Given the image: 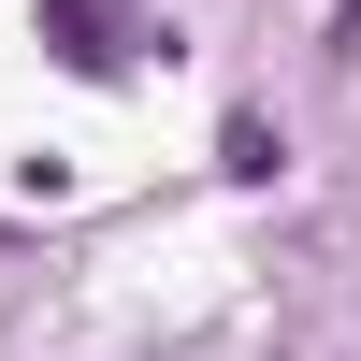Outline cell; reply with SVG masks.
I'll return each mask as SVG.
<instances>
[{
	"label": "cell",
	"mask_w": 361,
	"mask_h": 361,
	"mask_svg": "<svg viewBox=\"0 0 361 361\" xmlns=\"http://www.w3.org/2000/svg\"><path fill=\"white\" fill-rule=\"evenodd\" d=\"M44 44H58V73H87V87L130 73V29H116L102 0H44Z\"/></svg>",
	"instance_id": "6da1fadb"
},
{
	"label": "cell",
	"mask_w": 361,
	"mask_h": 361,
	"mask_svg": "<svg viewBox=\"0 0 361 361\" xmlns=\"http://www.w3.org/2000/svg\"><path fill=\"white\" fill-rule=\"evenodd\" d=\"M275 159H289V145H275V116H231V130H217V173H246V188H260Z\"/></svg>",
	"instance_id": "7a4b0ae2"
},
{
	"label": "cell",
	"mask_w": 361,
	"mask_h": 361,
	"mask_svg": "<svg viewBox=\"0 0 361 361\" xmlns=\"http://www.w3.org/2000/svg\"><path fill=\"white\" fill-rule=\"evenodd\" d=\"M333 58H361V0H333Z\"/></svg>",
	"instance_id": "3957f363"
}]
</instances>
